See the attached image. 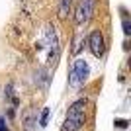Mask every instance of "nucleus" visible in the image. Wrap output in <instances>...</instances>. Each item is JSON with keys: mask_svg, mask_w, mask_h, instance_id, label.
<instances>
[{"mask_svg": "<svg viewBox=\"0 0 131 131\" xmlns=\"http://www.w3.org/2000/svg\"><path fill=\"white\" fill-rule=\"evenodd\" d=\"M86 121V100H77L74 104L69 108L67 119L63 123V131H78Z\"/></svg>", "mask_w": 131, "mask_h": 131, "instance_id": "nucleus-1", "label": "nucleus"}, {"mask_svg": "<svg viewBox=\"0 0 131 131\" xmlns=\"http://www.w3.org/2000/svg\"><path fill=\"white\" fill-rule=\"evenodd\" d=\"M88 65L84 59H78L74 61V65L71 69V86H82L84 80L88 78Z\"/></svg>", "mask_w": 131, "mask_h": 131, "instance_id": "nucleus-2", "label": "nucleus"}, {"mask_svg": "<svg viewBox=\"0 0 131 131\" xmlns=\"http://www.w3.org/2000/svg\"><path fill=\"white\" fill-rule=\"evenodd\" d=\"M94 6H96V0H80L77 8V16H74V22L77 26H84V24L92 18Z\"/></svg>", "mask_w": 131, "mask_h": 131, "instance_id": "nucleus-3", "label": "nucleus"}, {"mask_svg": "<svg viewBox=\"0 0 131 131\" xmlns=\"http://www.w3.org/2000/svg\"><path fill=\"white\" fill-rule=\"evenodd\" d=\"M88 47H90V51H92L94 57H102L104 55V35H102V31L100 29H94L92 33H90V37H88Z\"/></svg>", "mask_w": 131, "mask_h": 131, "instance_id": "nucleus-4", "label": "nucleus"}, {"mask_svg": "<svg viewBox=\"0 0 131 131\" xmlns=\"http://www.w3.org/2000/svg\"><path fill=\"white\" fill-rule=\"evenodd\" d=\"M71 4H72V0H59V18L61 20H65V18L69 16Z\"/></svg>", "mask_w": 131, "mask_h": 131, "instance_id": "nucleus-5", "label": "nucleus"}, {"mask_svg": "<svg viewBox=\"0 0 131 131\" xmlns=\"http://www.w3.org/2000/svg\"><path fill=\"white\" fill-rule=\"evenodd\" d=\"M24 121H26V129L27 131H33V123H35V112L33 110H29L26 114V117H24Z\"/></svg>", "mask_w": 131, "mask_h": 131, "instance_id": "nucleus-6", "label": "nucleus"}, {"mask_svg": "<svg viewBox=\"0 0 131 131\" xmlns=\"http://www.w3.org/2000/svg\"><path fill=\"white\" fill-rule=\"evenodd\" d=\"M82 43H84V35H82V31H78V33H77V39H74V47H72V53H74V55L80 53Z\"/></svg>", "mask_w": 131, "mask_h": 131, "instance_id": "nucleus-7", "label": "nucleus"}, {"mask_svg": "<svg viewBox=\"0 0 131 131\" xmlns=\"http://www.w3.org/2000/svg\"><path fill=\"white\" fill-rule=\"evenodd\" d=\"M47 119H49V108H43V112H41V117H39V125L45 127V125H47Z\"/></svg>", "mask_w": 131, "mask_h": 131, "instance_id": "nucleus-8", "label": "nucleus"}, {"mask_svg": "<svg viewBox=\"0 0 131 131\" xmlns=\"http://www.w3.org/2000/svg\"><path fill=\"white\" fill-rule=\"evenodd\" d=\"M123 33H125V35H129L131 33V24H129V20H123Z\"/></svg>", "mask_w": 131, "mask_h": 131, "instance_id": "nucleus-9", "label": "nucleus"}, {"mask_svg": "<svg viewBox=\"0 0 131 131\" xmlns=\"http://www.w3.org/2000/svg\"><path fill=\"white\" fill-rule=\"evenodd\" d=\"M115 125L117 127H127V121L125 119H115Z\"/></svg>", "mask_w": 131, "mask_h": 131, "instance_id": "nucleus-10", "label": "nucleus"}, {"mask_svg": "<svg viewBox=\"0 0 131 131\" xmlns=\"http://www.w3.org/2000/svg\"><path fill=\"white\" fill-rule=\"evenodd\" d=\"M0 131H10V129H8V125L4 123V119H2V117H0Z\"/></svg>", "mask_w": 131, "mask_h": 131, "instance_id": "nucleus-11", "label": "nucleus"}]
</instances>
